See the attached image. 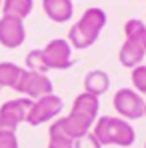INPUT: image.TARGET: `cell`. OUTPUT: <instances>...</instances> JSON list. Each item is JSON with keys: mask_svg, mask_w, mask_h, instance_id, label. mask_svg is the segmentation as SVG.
Returning a JSON list of instances; mask_svg holds the SVG:
<instances>
[{"mask_svg": "<svg viewBox=\"0 0 146 148\" xmlns=\"http://www.w3.org/2000/svg\"><path fill=\"white\" fill-rule=\"evenodd\" d=\"M30 106H32V100L26 98V96L6 100L0 106V128L14 130L16 132V128L22 122H26L28 112H30Z\"/></svg>", "mask_w": 146, "mask_h": 148, "instance_id": "6", "label": "cell"}, {"mask_svg": "<svg viewBox=\"0 0 146 148\" xmlns=\"http://www.w3.org/2000/svg\"><path fill=\"white\" fill-rule=\"evenodd\" d=\"M144 118H146V98H144Z\"/></svg>", "mask_w": 146, "mask_h": 148, "instance_id": "22", "label": "cell"}, {"mask_svg": "<svg viewBox=\"0 0 146 148\" xmlns=\"http://www.w3.org/2000/svg\"><path fill=\"white\" fill-rule=\"evenodd\" d=\"M92 134L102 146H120L128 148L136 140L134 126L120 116H100L92 126Z\"/></svg>", "mask_w": 146, "mask_h": 148, "instance_id": "2", "label": "cell"}, {"mask_svg": "<svg viewBox=\"0 0 146 148\" xmlns=\"http://www.w3.org/2000/svg\"><path fill=\"white\" fill-rule=\"evenodd\" d=\"M144 56H146V50L142 48L140 40H124V44L120 46V52H118L120 64L124 68H130V70L140 66V64H144L142 62Z\"/></svg>", "mask_w": 146, "mask_h": 148, "instance_id": "10", "label": "cell"}, {"mask_svg": "<svg viewBox=\"0 0 146 148\" xmlns=\"http://www.w3.org/2000/svg\"><path fill=\"white\" fill-rule=\"evenodd\" d=\"M14 90L30 100H38L42 96H46V94H52L54 92V84H52V80L46 74L30 72V70L24 68V72H22V76H20V80H18Z\"/></svg>", "mask_w": 146, "mask_h": 148, "instance_id": "5", "label": "cell"}, {"mask_svg": "<svg viewBox=\"0 0 146 148\" xmlns=\"http://www.w3.org/2000/svg\"><path fill=\"white\" fill-rule=\"evenodd\" d=\"M106 20H108V16H106V12H104L102 8H98V6L86 8L84 14L78 18V22L70 28L66 40H68L70 46L76 48V50L90 48V46L98 40L100 32L104 30Z\"/></svg>", "mask_w": 146, "mask_h": 148, "instance_id": "1", "label": "cell"}, {"mask_svg": "<svg viewBox=\"0 0 146 148\" xmlns=\"http://www.w3.org/2000/svg\"><path fill=\"white\" fill-rule=\"evenodd\" d=\"M0 148H20L14 130H4V128H0Z\"/></svg>", "mask_w": 146, "mask_h": 148, "instance_id": "19", "label": "cell"}, {"mask_svg": "<svg viewBox=\"0 0 146 148\" xmlns=\"http://www.w3.org/2000/svg\"><path fill=\"white\" fill-rule=\"evenodd\" d=\"M48 146L46 148H74V140L72 138H68L64 132H62V128H60V124L58 120H54V122L50 124L48 128Z\"/></svg>", "mask_w": 146, "mask_h": 148, "instance_id": "15", "label": "cell"}, {"mask_svg": "<svg viewBox=\"0 0 146 148\" xmlns=\"http://www.w3.org/2000/svg\"><path fill=\"white\" fill-rule=\"evenodd\" d=\"M24 40H26L24 20L2 14L0 16V44L8 50H14L20 44H24Z\"/></svg>", "mask_w": 146, "mask_h": 148, "instance_id": "8", "label": "cell"}, {"mask_svg": "<svg viewBox=\"0 0 146 148\" xmlns=\"http://www.w3.org/2000/svg\"><path fill=\"white\" fill-rule=\"evenodd\" d=\"M98 110H100V98L90 94V92H80L74 98L72 108H70V112H76V114H80V116H84L92 122H96Z\"/></svg>", "mask_w": 146, "mask_h": 148, "instance_id": "11", "label": "cell"}, {"mask_svg": "<svg viewBox=\"0 0 146 148\" xmlns=\"http://www.w3.org/2000/svg\"><path fill=\"white\" fill-rule=\"evenodd\" d=\"M24 68L14 62H0V88H16Z\"/></svg>", "mask_w": 146, "mask_h": 148, "instance_id": "13", "label": "cell"}, {"mask_svg": "<svg viewBox=\"0 0 146 148\" xmlns=\"http://www.w3.org/2000/svg\"><path fill=\"white\" fill-rule=\"evenodd\" d=\"M108 90H110V76H108V72H104L100 68L86 72V76H84V92H90V94L100 98Z\"/></svg>", "mask_w": 146, "mask_h": 148, "instance_id": "12", "label": "cell"}, {"mask_svg": "<svg viewBox=\"0 0 146 148\" xmlns=\"http://www.w3.org/2000/svg\"><path fill=\"white\" fill-rule=\"evenodd\" d=\"M74 148H102V144L98 142V138L92 134V130H90L84 136H80V138L74 140Z\"/></svg>", "mask_w": 146, "mask_h": 148, "instance_id": "20", "label": "cell"}, {"mask_svg": "<svg viewBox=\"0 0 146 148\" xmlns=\"http://www.w3.org/2000/svg\"><path fill=\"white\" fill-rule=\"evenodd\" d=\"M146 30V22L138 18H130L124 24V40H140Z\"/></svg>", "mask_w": 146, "mask_h": 148, "instance_id": "17", "label": "cell"}, {"mask_svg": "<svg viewBox=\"0 0 146 148\" xmlns=\"http://www.w3.org/2000/svg\"><path fill=\"white\" fill-rule=\"evenodd\" d=\"M112 104H114L116 114L128 122L144 118V96L140 92H136L134 88H120L114 94Z\"/></svg>", "mask_w": 146, "mask_h": 148, "instance_id": "3", "label": "cell"}, {"mask_svg": "<svg viewBox=\"0 0 146 148\" xmlns=\"http://www.w3.org/2000/svg\"><path fill=\"white\" fill-rule=\"evenodd\" d=\"M140 44H142V48L146 50V30H144V34H142V38H140Z\"/></svg>", "mask_w": 146, "mask_h": 148, "instance_id": "21", "label": "cell"}, {"mask_svg": "<svg viewBox=\"0 0 146 148\" xmlns=\"http://www.w3.org/2000/svg\"><path fill=\"white\" fill-rule=\"evenodd\" d=\"M64 108V100L60 98L58 94H46L38 100H32V106H30V112H28V118L26 124L30 126H40L44 122L54 120Z\"/></svg>", "mask_w": 146, "mask_h": 148, "instance_id": "4", "label": "cell"}, {"mask_svg": "<svg viewBox=\"0 0 146 148\" xmlns=\"http://www.w3.org/2000/svg\"><path fill=\"white\" fill-rule=\"evenodd\" d=\"M144 148H146V142H144Z\"/></svg>", "mask_w": 146, "mask_h": 148, "instance_id": "24", "label": "cell"}, {"mask_svg": "<svg viewBox=\"0 0 146 148\" xmlns=\"http://www.w3.org/2000/svg\"><path fill=\"white\" fill-rule=\"evenodd\" d=\"M0 8H2V0H0Z\"/></svg>", "mask_w": 146, "mask_h": 148, "instance_id": "23", "label": "cell"}, {"mask_svg": "<svg viewBox=\"0 0 146 148\" xmlns=\"http://www.w3.org/2000/svg\"><path fill=\"white\" fill-rule=\"evenodd\" d=\"M0 90H2V88H0Z\"/></svg>", "mask_w": 146, "mask_h": 148, "instance_id": "25", "label": "cell"}, {"mask_svg": "<svg viewBox=\"0 0 146 148\" xmlns=\"http://www.w3.org/2000/svg\"><path fill=\"white\" fill-rule=\"evenodd\" d=\"M26 70H30V72H40V74L48 72V66H46L42 48H34V50H30V52L26 54Z\"/></svg>", "mask_w": 146, "mask_h": 148, "instance_id": "16", "label": "cell"}, {"mask_svg": "<svg viewBox=\"0 0 146 148\" xmlns=\"http://www.w3.org/2000/svg\"><path fill=\"white\" fill-rule=\"evenodd\" d=\"M132 86L136 92H140L142 96H146V64H140L136 68H132Z\"/></svg>", "mask_w": 146, "mask_h": 148, "instance_id": "18", "label": "cell"}, {"mask_svg": "<svg viewBox=\"0 0 146 148\" xmlns=\"http://www.w3.org/2000/svg\"><path fill=\"white\" fill-rule=\"evenodd\" d=\"M34 0H2V14L24 20L32 12Z\"/></svg>", "mask_w": 146, "mask_h": 148, "instance_id": "14", "label": "cell"}, {"mask_svg": "<svg viewBox=\"0 0 146 148\" xmlns=\"http://www.w3.org/2000/svg\"><path fill=\"white\" fill-rule=\"evenodd\" d=\"M72 46L66 38H52L42 48L48 70H66L72 66Z\"/></svg>", "mask_w": 146, "mask_h": 148, "instance_id": "7", "label": "cell"}, {"mask_svg": "<svg viewBox=\"0 0 146 148\" xmlns=\"http://www.w3.org/2000/svg\"><path fill=\"white\" fill-rule=\"evenodd\" d=\"M42 10L52 22L64 24L72 18L74 4L72 0H42Z\"/></svg>", "mask_w": 146, "mask_h": 148, "instance_id": "9", "label": "cell"}]
</instances>
